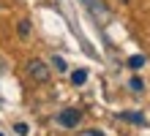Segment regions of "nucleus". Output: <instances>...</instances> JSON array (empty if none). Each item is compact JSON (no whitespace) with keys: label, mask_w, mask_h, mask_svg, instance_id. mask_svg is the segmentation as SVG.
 <instances>
[{"label":"nucleus","mask_w":150,"mask_h":136,"mask_svg":"<svg viewBox=\"0 0 150 136\" xmlns=\"http://www.w3.org/2000/svg\"><path fill=\"white\" fill-rule=\"evenodd\" d=\"M28 74L36 79V82H47L49 79V68H47V63H44V60H30L28 63Z\"/></svg>","instance_id":"nucleus-1"},{"label":"nucleus","mask_w":150,"mask_h":136,"mask_svg":"<svg viewBox=\"0 0 150 136\" xmlns=\"http://www.w3.org/2000/svg\"><path fill=\"white\" fill-rule=\"evenodd\" d=\"M79 120H82V112H79V109H63V112L57 114V123L63 125V128H74Z\"/></svg>","instance_id":"nucleus-2"},{"label":"nucleus","mask_w":150,"mask_h":136,"mask_svg":"<svg viewBox=\"0 0 150 136\" xmlns=\"http://www.w3.org/2000/svg\"><path fill=\"white\" fill-rule=\"evenodd\" d=\"M142 66H145V57H142V54H134V57H128V68H131V71H139Z\"/></svg>","instance_id":"nucleus-3"},{"label":"nucleus","mask_w":150,"mask_h":136,"mask_svg":"<svg viewBox=\"0 0 150 136\" xmlns=\"http://www.w3.org/2000/svg\"><path fill=\"white\" fill-rule=\"evenodd\" d=\"M71 82H74V85H85V82H87V71H82V68L74 71V74H71Z\"/></svg>","instance_id":"nucleus-4"},{"label":"nucleus","mask_w":150,"mask_h":136,"mask_svg":"<svg viewBox=\"0 0 150 136\" xmlns=\"http://www.w3.org/2000/svg\"><path fill=\"white\" fill-rule=\"evenodd\" d=\"M128 87L134 90V93H142V90H145V85H142V79H139V76L131 79V82H128Z\"/></svg>","instance_id":"nucleus-5"},{"label":"nucleus","mask_w":150,"mask_h":136,"mask_svg":"<svg viewBox=\"0 0 150 136\" xmlns=\"http://www.w3.org/2000/svg\"><path fill=\"white\" fill-rule=\"evenodd\" d=\"M52 66H55L57 71H66V68H68V66H66V60H63V57H52Z\"/></svg>","instance_id":"nucleus-6"},{"label":"nucleus","mask_w":150,"mask_h":136,"mask_svg":"<svg viewBox=\"0 0 150 136\" xmlns=\"http://www.w3.org/2000/svg\"><path fill=\"white\" fill-rule=\"evenodd\" d=\"M123 120H131V123H145V117L142 114H120Z\"/></svg>","instance_id":"nucleus-7"},{"label":"nucleus","mask_w":150,"mask_h":136,"mask_svg":"<svg viewBox=\"0 0 150 136\" xmlns=\"http://www.w3.org/2000/svg\"><path fill=\"white\" fill-rule=\"evenodd\" d=\"M14 131L19 133V136H28V131H30V128H28L25 123H16V125H14Z\"/></svg>","instance_id":"nucleus-8"},{"label":"nucleus","mask_w":150,"mask_h":136,"mask_svg":"<svg viewBox=\"0 0 150 136\" xmlns=\"http://www.w3.org/2000/svg\"><path fill=\"white\" fill-rule=\"evenodd\" d=\"M30 33V25H28V19H22L19 22V35H28Z\"/></svg>","instance_id":"nucleus-9"},{"label":"nucleus","mask_w":150,"mask_h":136,"mask_svg":"<svg viewBox=\"0 0 150 136\" xmlns=\"http://www.w3.org/2000/svg\"><path fill=\"white\" fill-rule=\"evenodd\" d=\"M79 136H104V133H101V131H96V128H90V131H82Z\"/></svg>","instance_id":"nucleus-10"},{"label":"nucleus","mask_w":150,"mask_h":136,"mask_svg":"<svg viewBox=\"0 0 150 136\" xmlns=\"http://www.w3.org/2000/svg\"><path fill=\"white\" fill-rule=\"evenodd\" d=\"M0 136H3V133H0Z\"/></svg>","instance_id":"nucleus-11"}]
</instances>
